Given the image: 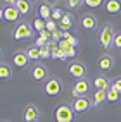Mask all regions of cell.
Masks as SVG:
<instances>
[{"instance_id":"cell-1","label":"cell","mask_w":121,"mask_h":122,"mask_svg":"<svg viewBox=\"0 0 121 122\" xmlns=\"http://www.w3.org/2000/svg\"><path fill=\"white\" fill-rule=\"evenodd\" d=\"M54 117H55V122H73L75 120V110H73L71 105L62 103L55 108Z\"/></svg>"},{"instance_id":"cell-2","label":"cell","mask_w":121,"mask_h":122,"mask_svg":"<svg viewBox=\"0 0 121 122\" xmlns=\"http://www.w3.org/2000/svg\"><path fill=\"white\" fill-rule=\"evenodd\" d=\"M114 29H112L111 24H104V26L100 28L99 31V43L102 48H109L112 45V41H114Z\"/></svg>"},{"instance_id":"cell-3","label":"cell","mask_w":121,"mask_h":122,"mask_svg":"<svg viewBox=\"0 0 121 122\" xmlns=\"http://www.w3.org/2000/svg\"><path fill=\"white\" fill-rule=\"evenodd\" d=\"M31 31H33V26L28 22H19L17 26H16V29L12 31V36L14 40H26L31 36Z\"/></svg>"},{"instance_id":"cell-4","label":"cell","mask_w":121,"mask_h":122,"mask_svg":"<svg viewBox=\"0 0 121 122\" xmlns=\"http://www.w3.org/2000/svg\"><path fill=\"white\" fill-rule=\"evenodd\" d=\"M62 91V84L57 77H48L47 83H45V93L48 96H57Z\"/></svg>"},{"instance_id":"cell-5","label":"cell","mask_w":121,"mask_h":122,"mask_svg":"<svg viewBox=\"0 0 121 122\" xmlns=\"http://www.w3.org/2000/svg\"><path fill=\"white\" fill-rule=\"evenodd\" d=\"M88 89H90V83L83 77V79H78L76 83H75V86H73V96L75 98H80V96H86V93H88Z\"/></svg>"},{"instance_id":"cell-6","label":"cell","mask_w":121,"mask_h":122,"mask_svg":"<svg viewBox=\"0 0 121 122\" xmlns=\"http://www.w3.org/2000/svg\"><path fill=\"white\" fill-rule=\"evenodd\" d=\"M68 72H69L73 77H76V79H83V77L86 76V67H85V64L75 60V62H71V64H69Z\"/></svg>"},{"instance_id":"cell-7","label":"cell","mask_w":121,"mask_h":122,"mask_svg":"<svg viewBox=\"0 0 121 122\" xmlns=\"http://www.w3.org/2000/svg\"><path fill=\"white\" fill-rule=\"evenodd\" d=\"M71 107L75 110V113H83L92 107V102L88 100L86 96H80V98H75L71 102Z\"/></svg>"},{"instance_id":"cell-8","label":"cell","mask_w":121,"mask_h":122,"mask_svg":"<svg viewBox=\"0 0 121 122\" xmlns=\"http://www.w3.org/2000/svg\"><path fill=\"white\" fill-rule=\"evenodd\" d=\"M23 117H24V120H26V122H36L38 117H40V112H38V108H36V105L28 103L26 107H24V110H23Z\"/></svg>"},{"instance_id":"cell-9","label":"cell","mask_w":121,"mask_h":122,"mask_svg":"<svg viewBox=\"0 0 121 122\" xmlns=\"http://www.w3.org/2000/svg\"><path fill=\"white\" fill-rule=\"evenodd\" d=\"M31 77L35 81H45L48 77V69L43 64H35L33 69H31Z\"/></svg>"},{"instance_id":"cell-10","label":"cell","mask_w":121,"mask_h":122,"mask_svg":"<svg viewBox=\"0 0 121 122\" xmlns=\"http://www.w3.org/2000/svg\"><path fill=\"white\" fill-rule=\"evenodd\" d=\"M75 28V15L69 14V12H64L62 19L59 21V29L61 31H71Z\"/></svg>"},{"instance_id":"cell-11","label":"cell","mask_w":121,"mask_h":122,"mask_svg":"<svg viewBox=\"0 0 121 122\" xmlns=\"http://www.w3.org/2000/svg\"><path fill=\"white\" fill-rule=\"evenodd\" d=\"M19 15H21V12L17 10V7H16V5H7L4 9V19L9 21V22H16L19 19Z\"/></svg>"},{"instance_id":"cell-12","label":"cell","mask_w":121,"mask_h":122,"mask_svg":"<svg viewBox=\"0 0 121 122\" xmlns=\"http://www.w3.org/2000/svg\"><path fill=\"white\" fill-rule=\"evenodd\" d=\"M112 67H114V59H112V55H109V53L100 55V59H99V69L104 71V72H107Z\"/></svg>"},{"instance_id":"cell-13","label":"cell","mask_w":121,"mask_h":122,"mask_svg":"<svg viewBox=\"0 0 121 122\" xmlns=\"http://www.w3.org/2000/svg\"><path fill=\"white\" fill-rule=\"evenodd\" d=\"M12 62H14V66L16 67H19V69H24L28 66V62H29V57L26 52H16L14 57H12Z\"/></svg>"},{"instance_id":"cell-14","label":"cell","mask_w":121,"mask_h":122,"mask_svg":"<svg viewBox=\"0 0 121 122\" xmlns=\"http://www.w3.org/2000/svg\"><path fill=\"white\" fill-rule=\"evenodd\" d=\"M81 28L88 29V31L95 29L97 28V17L93 14H83V17H81Z\"/></svg>"},{"instance_id":"cell-15","label":"cell","mask_w":121,"mask_h":122,"mask_svg":"<svg viewBox=\"0 0 121 122\" xmlns=\"http://www.w3.org/2000/svg\"><path fill=\"white\" fill-rule=\"evenodd\" d=\"M16 7H17V10L21 12V15H28L31 10H33V4H31L29 0H17V2H16Z\"/></svg>"},{"instance_id":"cell-16","label":"cell","mask_w":121,"mask_h":122,"mask_svg":"<svg viewBox=\"0 0 121 122\" xmlns=\"http://www.w3.org/2000/svg\"><path fill=\"white\" fill-rule=\"evenodd\" d=\"M111 81L106 77V76H97L95 79H93V86L97 88V89H104V91H106V89H109L111 88Z\"/></svg>"},{"instance_id":"cell-17","label":"cell","mask_w":121,"mask_h":122,"mask_svg":"<svg viewBox=\"0 0 121 122\" xmlns=\"http://www.w3.org/2000/svg\"><path fill=\"white\" fill-rule=\"evenodd\" d=\"M106 10L109 14H119L121 12V0H106Z\"/></svg>"},{"instance_id":"cell-18","label":"cell","mask_w":121,"mask_h":122,"mask_svg":"<svg viewBox=\"0 0 121 122\" xmlns=\"http://www.w3.org/2000/svg\"><path fill=\"white\" fill-rule=\"evenodd\" d=\"M38 15H40V19H43V21L52 19V9H50V5L42 4V5L38 7Z\"/></svg>"},{"instance_id":"cell-19","label":"cell","mask_w":121,"mask_h":122,"mask_svg":"<svg viewBox=\"0 0 121 122\" xmlns=\"http://www.w3.org/2000/svg\"><path fill=\"white\" fill-rule=\"evenodd\" d=\"M104 102H107V93L104 91V89H95L92 105H100V103H104Z\"/></svg>"},{"instance_id":"cell-20","label":"cell","mask_w":121,"mask_h":122,"mask_svg":"<svg viewBox=\"0 0 121 122\" xmlns=\"http://www.w3.org/2000/svg\"><path fill=\"white\" fill-rule=\"evenodd\" d=\"M106 93H107V102H111V103H118V102H119V95H121V93H119L112 84H111L109 89H106Z\"/></svg>"},{"instance_id":"cell-21","label":"cell","mask_w":121,"mask_h":122,"mask_svg":"<svg viewBox=\"0 0 121 122\" xmlns=\"http://www.w3.org/2000/svg\"><path fill=\"white\" fill-rule=\"evenodd\" d=\"M11 76H12L11 66H7L5 62H0V79H11Z\"/></svg>"},{"instance_id":"cell-22","label":"cell","mask_w":121,"mask_h":122,"mask_svg":"<svg viewBox=\"0 0 121 122\" xmlns=\"http://www.w3.org/2000/svg\"><path fill=\"white\" fill-rule=\"evenodd\" d=\"M28 57H29V60H38V59H42V55H40V46L33 45V46H29L28 50H26Z\"/></svg>"},{"instance_id":"cell-23","label":"cell","mask_w":121,"mask_h":122,"mask_svg":"<svg viewBox=\"0 0 121 122\" xmlns=\"http://www.w3.org/2000/svg\"><path fill=\"white\" fill-rule=\"evenodd\" d=\"M31 26H33L36 31H38V33H42V31H45L47 29V22L43 21V19H33V24H31Z\"/></svg>"},{"instance_id":"cell-24","label":"cell","mask_w":121,"mask_h":122,"mask_svg":"<svg viewBox=\"0 0 121 122\" xmlns=\"http://www.w3.org/2000/svg\"><path fill=\"white\" fill-rule=\"evenodd\" d=\"M40 55H42V59H50V57H52V48L48 45L42 46V48H40Z\"/></svg>"},{"instance_id":"cell-25","label":"cell","mask_w":121,"mask_h":122,"mask_svg":"<svg viewBox=\"0 0 121 122\" xmlns=\"http://www.w3.org/2000/svg\"><path fill=\"white\" fill-rule=\"evenodd\" d=\"M85 4L90 7V9H97V7H100L104 4V0H85Z\"/></svg>"},{"instance_id":"cell-26","label":"cell","mask_w":121,"mask_h":122,"mask_svg":"<svg viewBox=\"0 0 121 122\" xmlns=\"http://www.w3.org/2000/svg\"><path fill=\"white\" fill-rule=\"evenodd\" d=\"M45 22H47V31H50V33L57 31V26H59V24H55L54 19H48V21H45Z\"/></svg>"},{"instance_id":"cell-27","label":"cell","mask_w":121,"mask_h":122,"mask_svg":"<svg viewBox=\"0 0 121 122\" xmlns=\"http://www.w3.org/2000/svg\"><path fill=\"white\" fill-rule=\"evenodd\" d=\"M62 15H64V12H62L61 9H52V19H54V21H61Z\"/></svg>"},{"instance_id":"cell-28","label":"cell","mask_w":121,"mask_h":122,"mask_svg":"<svg viewBox=\"0 0 121 122\" xmlns=\"http://www.w3.org/2000/svg\"><path fill=\"white\" fill-rule=\"evenodd\" d=\"M85 0H68V5H69V9H78L80 5H83Z\"/></svg>"},{"instance_id":"cell-29","label":"cell","mask_w":121,"mask_h":122,"mask_svg":"<svg viewBox=\"0 0 121 122\" xmlns=\"http://www.w3.org/2000/svg\"><path fill=\"white\" fill-rule=\"evenodd\" d=\"M112 46H116L121 50V33H116L114 35V41H112Z\"/></svg>"},{"instance_id":"cell-30","label":"cell","mask_w":121,"mask_h":122,"mask_svg":"<svg viewBox=\"0 0 121 122\" xmlns=\"http://www.w3.org/2000/svg\"><path fill=\"white\" fill-rule=\"evenodd\" d=\"M66 53H68V59H75V57H76V46H69L68 48V50H66Z\"/></svg>"},{"instance_id":"cell-31","label":"cell","mask_w":121,"mask_h":122,"mask_svg":"<svg viewBox=\"0 0 121 122\" xmlns=\"http://www.w3.org/2000/svg\"><path fill=\"white\" fill-rule=\"evenodd\" d=\"M52 40H54V41H61V40H62V31L61 29H57V31H54V33H52Z\"/></svg>"},{"instance_id":"cell-32","label":"cell","mask_w":121,"mask_h":122,"mask_svg":"<svg viewBox=\"0 0 121 122\" xmlns=\"http://www.w3.org/2000/svg\"><path fill=\"white\" fill-rule=\"evenodd\" d=\"M69 46H71V43L68 41V40H61L59 41V48H62V50H68Z\"/></svg>"},{"instance_id":"cell-33","label":"cell","mask_w":121,"mask_h":122,"mask_svg":"<svg viewBox=\"0 0 121 122\" xmlns=\"http://www.w3.org/2000/svg\"><path fill=\"white\" fill-rule=\"evenodd\" d=\"M112 86H114L118 91L121 93V77H116V79H112Z\"/></svg>"},{"instance_id":"cell-34","label":"cell","mask_w":121,"mask_h":122,"mask_svg":"<svg viewBox=\"0 0 121 122\" xmlns=\"http://www.w3.org/2000/svg\"><path fill=\"white\" fill-rule=\"evenodd\" d=\"M4 2H5L7 5H16V2H17V0H4Z\"/></svg>"},{"instance_id":"cell-35","label":"cell","mask_w":121,"mask_h":122,"mask_svg":"<svg viewBox=\"0 0 121 122\" xmlns=\"http://www.w3.org/2000/svg\"><path fill=\"white\" fill-rule=\"evenodd\" d=\"M2 19H4V9L0 7V21H2Z\"/></svg>"},{"instance_id":"cell-36","label":"cell","mask_w":121,"mask_h":122,"mask_svg":"<svg viewBox=\"0 0 121 122\" xmlns=\"http://www.w3.org/2000/svg\"><path fill=\"white\" fill-rule=\"evenodd\" d=\"M0 59H2V50H0Z\"/></svg>"},{"instance_id":"cell-37","label":"cell","mask_w":121,"mask_h":122,"mask_svg":"<svg viewBox=\"0 0 121 122\" xmlns=\"http://www.w3.org/2000/svg\"><path fill=\"white\" fill-rule=\"evenodd\" d=\"M4 122H7V120H4Z\"/></svg>"}]
</instances>
